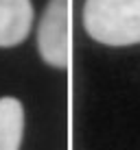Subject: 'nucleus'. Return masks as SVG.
<instances>
[{
    "label": "nucleus",
    "mask_w": 140,
    "mask_h": 150,
    "mask_svg": "<svg viewBox=\"0 0 140 150\" xmlns=\"http://www.w3.org/2000/svg\"><path fill=\"white\" fill-rule=\"evenodd\" d=\"M33 24L31 0H0V48H13L29 37Z\"/></svg>",
    "instance_id": "nucleus-3"
},
{
    "label": "nucleus",
    "mask_w": 140,
    "mask_h": 150,
    "mask_svg": "<svg viewBox=\"0 0 140 150\" xmlns=\"http://www.w3.org/2000/svg\"><path fill=\"white\" fill-rule=\"evenodd\" d=\"M83 26L98 44H140V0H85Z\"/></svg>",
    "instance_id": "nucleus-1"
},
{
    "label": "nucleus",
    "mask_w": 140,
    "mask_h": 150,
    "mask_svg": "<svg viewBox=\"0 0 140 150\" xmlns=\"http://www.w3.org/2000/svg\"><path fill=\"white\" fill-rule=\"evenodd\" d=\"M24 135V109L18 98H0V150H20Z\"/></svg>",
    "instance_id": "nucleus-4"
},
{
    "label": "nucleus",
    "mask_w": 140,
    "mask_h": 150,
    "mask_svg": "<svg viewBox=\"0 0 140 150\" xmlns=\"http://www.w3.org/2000/svg\"><path fill=\"white\" fill-rule=\"evenodd\" d=\"M42 59L57 70L68 68V0H50L37 28Z\"/></svg>",
    "instance_id": "nucleus-2"
}]
</instances>
